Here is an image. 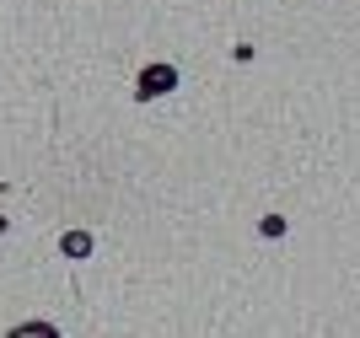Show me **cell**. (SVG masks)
I'll list each match as a JSON object with an SVG mask.
<instances>
[{
  "label": "cell",
  "instance_id": "7a4b0ae2",
  "mask_svg": "<svg viewBox=\"0 0 360 338\" xmlns=\"http://www.w3.org/2000/svg\"><path fill=\"white\" fill-rule=\"evenodd\" d=\"M11 338H60V327H49V323H22V327H11Z\"/></svg>",
  "mask_w": 360,
  "mask_h": 338
},
{
  "label": "cell",
  "instance_id": "3957f363",
  "mask_svg": "<svg viewBox=\"0 0 360 338\" xmlns=\"http://www.w3.org/2000/svg\"><path fill=\"white\" fill-rule=\"evenodd\" d=\"M65 252H70V258H81V252H91V236H86V231H70V236H65Z\"/></svg>",
  "mask_w": 360,
  "mask_h": 338
},
{
  "label": "cell",
  "instance_id": "6da1fadb",
  "mask_svg": "<svg viewBox=\"0 0 360 338\" xmlns=\"http://www.w3.org/2000/svg\"><path fill=\"white\" fill-rule=\"evenodd\" d=\"M178 86V70L172 65H150L146 75H140V97H162V91Z\"/></svg>",
  "mask_w": 360,
  "mask_h": 338
}]
</instances>
